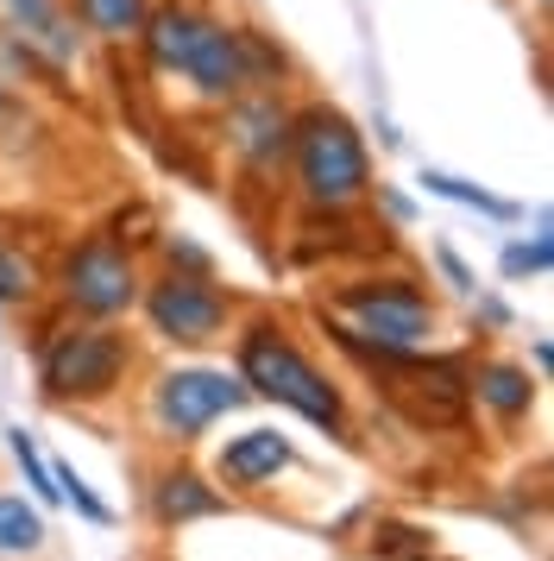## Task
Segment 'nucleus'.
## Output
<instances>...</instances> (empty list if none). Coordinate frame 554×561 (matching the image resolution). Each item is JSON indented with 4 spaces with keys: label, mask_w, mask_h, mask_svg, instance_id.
<instances>
[{
    "label": "nucleus",
    "mask_w": 554,
    "mask_h": 561,
    "mask_svg": "<svg viewBox=\"0 0 554 561\" xmlns=\"http://www.w3.org/2000/svg\"><path fill=\"white\" fill-rule=\"evenodd\" d=\"M146 57L151 70H164V77H189L201 102H233L240 89H246V51H240V32L221 26V20H208L201 7L189 0H164V7H151L146 26Z\"/></svg>",
    "instance_id": "1"
},
{
    "label": "nucleus",
    "mask_w": 554,
    "mask_h": 561,
    "mask_svg": "<svg viewBox=\"0 0 554 561\" xmlns=\"http://www.w3.org/2000/svg\"><path fill=\"white\" fill-rule=\"evenodd\" d=\"M290 152H297V183L302 196L327 215L353 208L366 190H372V164H366V146L353 133L347 114L334 107H309L290 121Z\"/></svg>",
    "instance_id": "2"
},
{
    "label": "nucleus",
    "mask_w": 554,
    "mask_h": 561,
    "mask_svg": "<svg viewBox=\"0 0 554 561\" xmlns=\"http://www.w3.org/2000/svg\"><path fill=\"white\" fill-rule=\"evenodd\" d=\"M240 379H246L258 398H277V404H290L297 416H309V423L341 430V391H334V385L284 341V329H272V322H258V329L240 334Z\"/></svg>",
    "instance_id": "3"
},
{
    "label": "nucleus",
    "mask_w": 554,
    "mask_h": 561,
    "mask_svg": "<svg viewBox=\"0 0 554 561\" xmlns=\"http://www.w3.org/2000/svg\"><path fill=\"white\" fill-rule=\"evenodd\" d=\"M341 309L359 322V329H341V341L359 347V354H372V359H384V354H423V341L435 334V309H428V297L409 278L353 284L347 297H341Z\"/></svg>",
    "instance_id": "4"
},
{
    "label": "nucleus",
    "mask_w": 554,
    "mask_h": 561,
    "mask_svg": "<svg viewBox=\"0 0 554 561\" xmlns=\"http://www.w3.org/2000/svg\"><path fill=\"white\" fill-rule=\"evenodd\" d=\"M126 366V341L107 329H64L45 347V391L50 398H101L114 391Z\"/></svg>",
    "instance_id": "5"
},
{
    "label": "nucleus",
    "mask_w": 554,
    "mask_h": 561,
    "mask_svg": "<svg viewBox=\"0 0 554 561\" xmlns=\"http://www.w3.org/2000/svg\"><path fill=\"white\" fill-rule=\"evenodd\" d=\"M64 297L89 316H120L139 297V272H132V253L120 240H82L70 259H64Z\"/></svg>",
    "instance_id": "6"
},
{
    "label": "nucleus",
    "mask_w": 554,
    "mask_h": 561,
    "mask_svg": "<svg viewBox=\"0 0 554 561\" xmlns=\"http://www.w3.org/2000/svg\"><path fill=\"white\" fill-rule=\"evenodd\" d=\"M378 366H391V398H397L416 423H428V430H448V423H460L466 416V373L460 366H448V359H416V354H384Z\"/></svg>",
    "instance_id": "7"
},
{
    "label": "nucleus",
    "mask_w": 554,
    "mask_h": 561,
    "mask_svg": "<svg viewBox=\"0 0 554 561\" xmlns=\"http://www.w3.org/2000/svg\"><path fill=\"white\" fill-rule=\"evenodd\" d=\"M240 404H246V385L227 379V373H201V366L164 373V385H158V416H164V430L176 442H196L215 416H227V410H240Z\"/></svg>",
    "instance_id": "8"
},
{
    "label": "nucleus",
    "mask_w": 554,
    "mask_h": 561,
    "mask_svg": "<svg viewBox=\"0 0 554 561\" xmlns=\"http://www.w3.org/2000/svg\"><path fill=\"white\" fill-rule=\"evenodd\" d=\"M146 309L158 334H171V341H215L227 322V297L208 278H189V272H171L164 284H151Z\"/></svg>",
    "instance_id": "9"
},
{
    "label": "nucleus",
    "mask_w": 554,
    "mask_h": 561,
    "mask_svg": "<svg viewBox=\"0 0 554 561\" xmlns=\"http://www.w3.org/2000/svg\"><path fill=\"white\" fill-rule=\"evenodd\" d=\"M290 121L297 114H284L272 95H252V102L227 107V139H233V152L246 158L252 171H272L277 158L290 152Z\"/></svg>",
    "instance_id": "10"
},
{
    "label": "nucleus",
    "mask_w": 554,
    "mask_h": 561,
    "mask_svg": "<svg viewBox=\"0 0 554 561\" xmlns=\"http://www.w3.org/2000/svg\"><path fill=\"white\" fill-rule=\"evenodd\" d=\"M0 20L13 26V38L32 57H45L50 70H70L76 64V26L64 20L57 0H0Z\"/></svg>",
    "instance_id": "11"
},
{
    "label": "nucleus",
    "mask_w": 554,
    "mask_h": 561,
    "mask_svg": "<svg viewBox=\"0 0 554 561\" xmlns=\"http://www.w3.org/2000/svg\"><path fill=\"white\" fill-rule=\"evenodd\" d=\"M284 467H290V442L277 430H246L240 442L221 448V480L227 485H258V480H272V473H284Z\"/></svg>",
    "instance_id": "12"
},
{
    "label": "nucleus",
    "mask_w": 554,
    "mask_h": 561,
    "mask_svg": "<svg viewBox=\"0 0 554 561\" xmlns=\"http://www.w3.org/2000/svg\"><path fill=\"white\" fill-rule=\"evenodd\" d=\"M221 511V492H208L196 473H171L158 485V517L164 524H189V517H215Z\"/></svg>",
    "instance_id": "13"
},
{
    "label": "nucleus",
    "mask_w": 554,
    "mask_h": 561,
    "mask_svg": "<svg viewBox=\"0 0 554 561\" xmlns=\"http://www.w3.org/2000/svg\"><path fill=\"white\" fill-rule=\"evenodd\" d=\"M146 13H151L146 0H76V20L101 38H139Z\"/></svg>",
    "instance_id": "14"
},
{
    "label": "nucleus",
    "mask_w": 554,
    "mask_h": 561,
    "mask_svg": "<svg viewBox=\"0 0 554 561\" xmlns=\"http://www.w3.org/2000/svg\"><path fill=\"white\" fill-rule=\"evenodd\" d=\"M473 385L498 416H523V410L535 404V385H529V373H517V366H478Z\"/></svg>",
    "instance_id": "15"
},
{
    "label": "nucleus",
    "mask_w": 554,
    "mask_h": 561,
    "mask_svg": "<svg viewBox=\"0 0 554 561\" xmlns=\"http://www.w3.org/2000/svg\"><path fill=\"white\" fill-rule=\"evenodd\" d=\"M423 190L428 196H448V203H460V208H478V215H492V221H517V203H504V196H492V190H478V183H466V178H448V171H423Z\"/></svg>",
    "instance_id": "16"
},
{
    "label": "nucleus",
    "mask_w": 554,
    "mask_h": 561,
    "mask_svg": "<svg viewBox=\"0 0 554 561\" xmlns=\"http://www.w3.org/2000/svg\"><path fill=\"white\" fill-rule=\"evenodd\" d=\"M45 542V517L25 499H0V556H32Z\"/></svg>",
    "instance_id": "17"
},
{
    "label": "nucleus",
    "mask_w": 554,
    "mask_h": 561,
    "mask_svg": "<svg viewBox=\"0 0 554 561\" xmlns=\"http://www.w3.org/2000/svg\"><path fill=\"white\" fill-rule=\"evenodd\" d=\"M50 485H57V499H70V505L82 511L89 524H114V511H107V505L95 499V492L82 485V473H76L70 460H50Z\"/></svg>",
    "instance_id": "18"
},
{
    "label": "nucleus",
    "mask_w": 554,
    "mask_h": 561,
    "mask_svg": "<svg viewBox=\"0 0 554 561\" xmlns=\"http://www.w3.org/2000/svg\"><path fill=\"white\" fill-rule=\"evenodd\" d=\"M7 442H13V455H20L25 467V485L45 499V505H57V485H50V460L38 455V442H32V430H7Z\"/></svg>",
    "instance_id": "19"
},
{
    "label": "nucleus",
    "mask_w": 554,
    "mask_h": 561,
    "mask_svg": "<svg viewBox=\"0 0 554 561\" xmlns=\"http://www.w3.org/2000/svg\"><path fill=\"white\" fill-rule=\"evenodd\" d=\"M549 259H554L549 233H535V240H517V247L504 253V272H510V278H529V272H549Z\"/></svg>",
    "instance_id": "20"
},
{
    "label": "nucleus",
    "mask_w": 554,
    "mask_h": 561,
    "mask_svg": "<svg viewBox=\"0 0 554 561\" xmlns=\"http://www.w3.org/2000/svg\"><path fill=\"white\" fill-rule=\"evenodd\" d=\"M20 297H32V265L0 247V304H20Z\"/></svg>",
    "instance_id": "21"
},
{
    "label": "nucleus",
    "mask_w": 554,
    "mask_h": 561,
    "mask_svg": "<svg viewBox=\"0 0 554 561\" xmlns=\"http://www.w3.org/2000/svg\"><path fill=\"white\" fill-rule=\"evenodd\" d=\"M435 259H441V272H448V278L460 284V290H473V272H466V265H460V259L448 253V247H441V253H435Z\"/></svg>",
    "instance_id": "22"
}]
</instances>
